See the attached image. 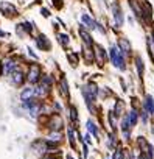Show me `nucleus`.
I'll return each mask as SVG.
<instances>
[{"instance_id":"nucleus-25","label":"nucleus","mask_w":154,"mask_h":159,"mask_svg":"<svg viewBox=\"0 0 154 159\" xmlns=\"http://www.w3.org/2000/svg\"><path fill=\"white\" fill-rule=\"evenodd\" d=\"M23 27H25V30L28 31V33H31V25L30 24H23Z\"/></svg>"},{"instance_id":"nucleus-1","label":"nucleus","mask_w":154,"mask_h":159,"mask_svg":"<svg viewBox=\"0 0 154 159\" xmlns=\"http://www.w3.org/2000/svg\"><path fill=\"white\" fill-rule=\"evenodd\" d=\"M111 61L115 67H119L120 70H125L126 69V62H125V56H123V52L119 49V47H112L111 49Z\"/></svg>"},{"instance_id":"nucleus-27","label":"nucleus","mask_w":154,"mask_h":159,"mask_svg":"<svg viewBox=\"0 0 154 159\" xmlns=\"http://www.w3.org/2000/svg\"><path fill=\"white\" fill-rule=\"evenodd\" d=\"M42 14H44L45 17H48V16H50V13H48V9H45V8L42 9Z\"/></svg>"},{"instance_id":"nucleus-14","label":"nucleus","mask_w":154,"mask_h":159,"mask_svg":"<svg viewBox=\"0 0 154 159\" xmlns=\"http://www.w3.org/2000/svg\"><path fill=\"white\" fill-rule=\"evenodd\" d=\"M145 108H146L148 112H151V114H152V111H154V101H152V97H151V95L146 97V101H145Z\"/></svg>"},{"instance_id":"nucleus-13","label":"nucleus","mask_w":154,"mask_h":159,"mask_svg":"<svg viewBox=\"0 0 154 159\" xmlns=\"http://www.w3.org/2000/svg\"><path fill=\"white\" fill-rule=\"evenodd\" d=\"M128 120H129V125L131 126H135L137 125V112H135L134 109L129 111V114H128Z\"/></svg>"},{"instance_id":"nucleus-17","label":"nucleus","mask_w":154,"mask_h":159,"mask_svg":"<svg viewBox=\"0 0 154 159\" xmlns=\"http://www.w3.org/2000/svg\"><path fill=\"white\" fill-rule=\"evenodd\" d=\"M135 64H137V72H139V75H142V72H143V62H142V59H140V58H135Z\"/></svg>"},{"instance_id":"nucleus-9","label":"nucleus","mask_w":154,"mask_h":159,"mask_svg":"<svg viewBox=\"0 0 154 159\" xmlns=\"http://www.w3.org/2000/svg\"><path fill=\"white\" fill-rule=\"evenodd\" d=\"M14 69H16V64H14V61H6V62L3 64V73H5V75H8V73H13V72H14Z\"/></svg>"},{"instance_id":"nucleus-23","label":"nucleus","mask_w":154,"mask_h":159,"mask_svg":"<svg viewBox=\"0 0 154 159\" xmlns=\"http://www.w3.org/2000/svg\"><path fill=\"white\" fill-rule=\"evenodd\" d=\"M53 140H61V134L59 133H51V136H50Z\"/></svg>"},{"instance_id":"nucleus-5","label":"nucleus","mask_w":154,"mask_h":159,"mask_svg":"<svg viewBox=\"0 0 154 159\" xmlns=\"http://www.w3.org/2000/svg\"><path fill=\"white\" fill-rule=\"evenodd\" d=\"M33 95H36V91H34L33 87L25 89V91H22V94H20V97H22V100H23V101L31 100V97H33Z\"/></svg>"},{"instance_id":"nucleus-8","label":"nucleus","mask_w":154,"mask_h":159,"mask_svg":"<svg viewBox=\"0 0 154 159\" xmlns=\"http://www.w3.org/2000/svg\"><path fill=\"white\" fill-rule=\"evenodd\" d=\"M79 36L83 37V41L86 45H92V37H90V34L84 30V28H79Z\"/></svg>"},{"instance_id":"nucleus-7","label":"nucleus","mask_w":154,"mask_h":159,"mask_svg":"<svg viewBox=\"0 0 154 159\" xmlns=\"http://www.w3.org/2000/svg\"><path fill=\"white\" fill-rule=\"evenodd\" d=\"M95 47V56H97V61H98V65H103V58H104V52L100 45H94Z\"/></svg>"},{"instance_id":"nucleus-3","label":"nucleus","mask_w":154,"mask_h":159,"mask_svg":"<svg viewBox=\"0 0 154 159\" xmlns=\"http://www.w3.org/2000/svg\"><path fill=\"white\" fill-rule=\"evenodd\" d=\"M0 11H2L3 14H6V16H16V13H17L16 8L8 2H0Z\"/></svg>"},{"instance_id":"nucleus-16","label":"nucleus","mask_w":154,"mask_h":159,"mask_svg":"<svg viewBox=\"0 0 154 159\" xmlns=\"http://www.w3.org/2000/svg\"><path fill=\"white\" fill-rule=\"evenodd\" d=\"M70 119L73 120V122L78 120V114H76V108L75 106H70Z\"/></svg>"},{"instance_id":"nucleus-24","label":"nucleus","mask_w":154,"mask_h":159,"mask_svg":"<svg viewBox=\"0 0 154 159\" xmlns=\"http://www.w3.org/2000/svg\"><path fill=\"white\" fill-rule=\"evenodd\" d=\"M109 120H111V125L115 128V120H114V112H111L109 114Z\"/></svg>"},{"instance_id":"nucleus-11","label":"nucleus","mask_w":154,"mask_h":159,"mask_svg":"<svg viewBox=\"0 0 154 159\" xmlns=\"http://www.w3.org/2000/svg\"><path fill=\"white\" fill-rule=\"evenodd\" d=\"M119 49L125 53V55H129V50H131V47L128 44V41L126 39H120V44H119Z\"/></svg>"},{"instance_id":"nucleus-6","label":"nucleus","mask_w":154,"mask_h":159,"mask_svg":"<svg viewBox=\"0 0 154 159\" xmlns=\"http://www.w3.org/2000/svg\"><path fill=\"white\" fill-rule=\"evenodd\" d=\"M11 80H13V83H14V84H17V86H20V84L23 83V75H22V72H19V70H14V72H13V77H11Z\"/></svg>"},{"instance_id":"nucleus-10","label":"nucleus","mask_w":154,"mask_h":159,"mask_svg":"<svg viewBox=\"0 0 154 159\" xmlns=\"http://www.w3.org/2000/svg\"><path fill=\"white\" fill-rule=\"evenodd\" d=\"M38 45H39V49H42V50H48L50 49V42L47 41V37L45 36H41L38 39Z\"/></svg>"},{"instance_id":"nucleus-15","label":"nucleus","mask_w":154,"mask_h":159,"mask_svg":"<svg viewBox=\"0 0 154 159\" xmlns=\"http://www.w3.org/2000/svg\"><path fill=\"white\" fill-rule=\"evenodd\" d=\"M83 22H84V24H87V25H89V28H92V30H94V28H97V22H95V21H92V19H90L87 14H84V16H83Z\"/></svg>"},{"instance_id":"nucleus-21","label":"nucleus","mask_w":154,"mask_h":159,"mask_svg":"<svg viewBox=\"0 0 154 159\" xmlns=\"http://www.w3.org/2000/svg\"><path fill=\"white\" fill-rule=\"evenodd\" d=\"M69 140H70V145L75 147V139H73V129H69Z\"/></svg>"},{"instance_id":"nucleus-20","label":"nucleus","mask_w":154,"mask_h":159,"mask_svg":"<svg viewBox=\"0 0 154 159\" xmlns=\"http://www.w3.org/2000/svg\"><path fill=\"white\" fill-rule=\"evenodd\" d=\"M61 86H62V94H64V95H69V91H67V84H66V80H64V78L61 80Z\"/></svg>"},{"instance_id":"nucleus-22","label":"nucleus","mask_w":154,"mask_h":159,"mask_svg":"<svg viewBox=\"0 0 154 159\" xmlns=\"http://www.w3.org/2000/svg\"><path fill=\"white\" fill-rule=\"evenodd\" d=\"M76 58H78V55L73 53V55H69V59L72 61V65H76Z\"/></svg>"},{"instance_id":"nucleus-4","label":"nucleus","mask_w":154,"mask_h":159,"mask_svg":"<svg viewBox=\"0 0 154 159\" xmlns=\"http://www.w3.org/2000/svg\"><path fill=\"white\" fill-rule=\"evenodd\" d=\"M61 126H62V119L58 114H55L51 117V120H50V128L51 129H59Z\"/></svg>"},{"instance_id":"nucleus-29","label":"nucleus","mask_w":154,"mask_h":159,"mask_svg":"<svg viewBox=\"0 0 154 159\" xmlns=\"http://www.w3.org/2000/svg\"><path fill=\"white\" fill-rule=\"evenodd\" d=\"M139 159H149V157H148V156H146V154H143V153H142V154H140V156H139Z\"/></svg>"},{"instance_id":"nucleus-26","label":"nucleus","mask_w":154,"mask_h":159,"mask_svg":"<svg viewBox=\"0 0 154 159\" xmlns=\"http://www.w3.org/2000/svg\"><path fill=\"white\" fill-rule=\"evenodd\" d=\"M114 159H122V153L119 151V150H117V153L114 154Z\"/></svg>"},{"instance_id":"nucleus-28","label":"nucleus","mask_w":154,"mask_h":159,"mask_svg":"<svg viewBox=\"0 0 154 159\" xmlns=\"http://www.w3.org/2000/svg\"><path fill=\"white\" fill-rule=\"evenodd\" d=\"M53 3H56V5L59 6V8L62 6V3H61V0H53Z\"/></svg>"},{"instance_id":"nucleus-31","label":"nucleus","mask_w":154,"mask_h":159,"mask_svg":"<svg viewBox=\"0 0 154 159\" xmlns=\"http://www.w3.org/2000/svg\"><path fill=\"white\" fill-rule=\"evenodd\" d=\"M152 41H154V31H152Z\"/></svg>"},{"instance_id":"nucleus-2","label":"nucleus","mask_w":154,"mask_h":159,"mask_svg":"<svg viewBox=\"0 0 154 159\" xmlns=\"http://www.w3.org/2000/svg\"><path fill=\"white\" fill-rule=\"evenodd\" d=\"M41 77V67L38 64H31L30 65V72H28V81L30 83H36Z\"/></svg>"},{"instance_id":"nucleus-19","label":"nucleus","mask_w":154,"mask_h":159,"mask_svg":"<svg viewBox=\"0 0 154 159\" xmlns=\"http://www.w3.org/2000/svg\"><path fill=\"white\" fill-rule=\"evenodd\" d=\"M59 41H61L62 45L66 47V45L69 44V36H67V34H59Z\"/></svg>"},{"instance_id":"nucleus-30","label":"nucleus","mask_w":154,"mask_h":159,"mask_svg":"<svg viewBox=\"0 0 154 159\" xmlns=\"http://www.w3.org/2000/svg\"><path fill=\"white\" fill-rule=\"evenodd\" d=\"M67 159H73V157H72V156H67Z\"/></svg>"},{"instance_id":"nucleus-12","label":"nucleus","mask_w":154,"mask_h":159,"mask_svg":"<svg viewBox=\"0 0 154 159\" xmlns=\"http://www.w3.org/2000/svg\"><path fill=\"white\" fill-rule=\"evenodd\" d=\"M114 17H115V21H117V25L120 27L123 24V17H122V11H120L119 6H114Z\"/></svg>"},{"instance_id":"nucleus-18","label":"nucleus","mask_w":154,"mask_h":159,"mask_svg":"<svg viewBox=\"0 0 154 159\" xmlns=\"http://www.w3.org/2000/svg\"><path fill=\"white\" fill-rule=\"evenodd\" d=\"M87 129H89V131H90V133H92L94 136H97V128H95V125H94L90 120L87 122Z\"/></svg>"}]
</instances>
